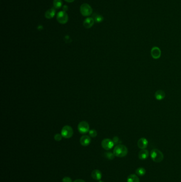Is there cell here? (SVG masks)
Segmentation results:
<instances>
[{"instance_id":"9c48e42d","label":"cell","mask_w":181,"mask_h":182,"mask_svg":"<svg viewBox=\"0 0 181 182\" xmlns=\"http://www.w3.org/2000/svg\"><path fill=\"white\" fill-rule=\"evenodd\" d=\"M148 144V140L145 138H140L138 140V143H137L138 146L140 149H141V150L145 149L147 147Z\"/></svg>"},{"instance_id":"30bf717a","label":"cell","mask_w":181,"mask_h":182,"mask_svg":"<svg viewBox=\"0 0 181 182\" xmlns=\"http://www.w3.org/2000/svg\"><path fill=\"white\" fill-rule=\"evenodd\" d=\"M80 144L82 146H89L90 144V143L91 142V138L89 136L84 135L80 138Z\"/></svg>"},{"instance_id":"cb8c5ba5","label":"cell","mask_w":181,"mask_h":182,"mask_svg":"<svg viewBox=\"0 0 181 182\" xmlns=\"http://www.w3.org/2000/svg\"><path fill=\"white\" fill-rule=\"evenodd\" d=\"M62 182H72V181L69 177H65L62 179Z\"/></svg>"},{"instance_id":"ba28073f","label":"cell","mask_w":181,"mask_h":182,"mask_svg":"<svg viewBox=\"0 0 181 182\" xmlns=\"http://www.w3.org/2000/svg\"><path fill=\"white\" fill-rule=\"evenodd\" d=\"M161 49L157 46H154L151 50V56L154 59H158L161 56Z\"/></svg>"},{"instance_id":"7c38bea8","label":"cell","mask_w":181,"mask_h":182,"mask_svg":"<svg viewBox=\"0 0 181 182\" xmlns=\"http://www.w3.org/2000/svg\"><path fill=\"white\" fill-rule=\"evenodd\" d=\"M149 155V151L146 149H142L139 151L138 154V157L140 160H145L148 158Z\"/></svg>"},{"instance_id":"ac0fdd59","label":"cell","mask_w":181,"mask_h":182,"mask_svg":"<svg viewBox=\"0 0 181 182\" xmlns=\"http://www.w3.org/2000/svg\"><path fill=\"white\" fill-rule=\"evenodd\" d=\"M136 173L139 176H143L146 173V170L144 168L139 167L136 170Z\"/></svg>"},{"instance_id":"d6986e66","label":"cell","mask_w":181,"mask_h":182,"mask_svg":"<svg viewBox=\"0 0 181 182\" xmlns=\"http://www.w3.org/2000/svg\"><path fill=\"white\" fill-rule=\"evenodd\" d=\"M53 5L54 8L57 9H60L62 6V1L61 0H54Z\"/></svg>"},{"instance_id":"5bb4252c","label":"cell","mask_w":181,"mask_h":182,"mask_svg":"<svg viewBox=\"0 0 181 182\" xmlns=\"http://www.w3.org/2000/svg\"><path fill=\"white\" fill-rule=\"evenodd\" d=\"M55 13L56 10L54 8H51L46 12L45 14V16L47 19H52L55 15Z\"/></svg>"},{"instance_id":"277c9868","label":"cell","mask_w":181,"mask_h":182,"mask_svg":"<svg viewBox=\"0 0 181 182\" xmlns=\"http://www.w3.org/2000/svg\"><path fill=\"white\" fill-rule=\"evenodd\" d=\"M73 134V130L70 126H65L62 128L61 130V135L63 138H70L72 136Z\"/></svg>"},{"instance_id":"5b68a950","label":"cell","mask_w":181,"mask_h":182,"mask_svg":"<svg viewBox=\"0 0 181 182\" xmlns=\"http://www.w3.org/2000/svg\"><path fill=\"white\" fill-rule=\"evenodd\" d=\"M57 20L61 24H66L68 20V14L64 11H62L59 12L57 15Z\"/></svg>"},{"instance_id":"2e32d148","label":"cell","mask_w":181,"mask_h":182,"mask_svg":"<svg viewBox=\"0 0 181 182\" xmlns=\"http://www.w3.org/2000/svg\"><path fill=\"white\" fill-rule=\"evenodd\" d=\"M128 182H140V179L135 174H131L128 177Z\"/></svg>"},{"instance_id":"e0dca14e","label":"cell","mask_w":181,"mask_h":182,"mask_svg":"<svg viewBox=\"0 0 181 182\" xmlns=\"http://www.w3.org/2000/svg\"><path fill=\"white\" fill-rule=\"evenodd\" d=\"M92 18L93 19V20L95 22L98 23L102 22L104 20L103 17L101 16L100 15H99V14H97V13H93Z\"/></svg>"},{"instance_id":"4316f807","label":"cell","mask_w":181,"mask_h":182,"mask_svg":"<svg viewBox=\"0 0 181 182\" xmlns=\"http://www.w3.org/2000/svg\"><path fill=\"white\" fill-rule=\"evenodd\" d=\"M65 1L68 3H72L73 1H74V0H65Z\"/></svg>"},{"instance_id":"83f0119b","label":"cell","mask_w":181,"mask_h":182,"mask_svg":"<svg viewBox=\"0 0 181 182\" xmlns=\"http://www.w3.org/2000/svg\"><path fill=\"white\" fill-rule=\"evenodd\" d=\"M99 182H104V181H99Z\"/></svg>"},{"instance_id":"7402d4cb","label":"cell","mask_w":181,"mask_h":182,"mask_svg":"<svg viewBox=\"0 0 181 182\" xmlns=\"http://www.w3.org/2000/svg\"><path fill=\"white\" fill-rule=\"evenodd\" d=\"M113 141L114 142V144H117V145L120 144V143H122V142L120 140V138L118 137H117V136H115V137L113 138Z\"/></svg>"},{"instance_id":"484cf974","label":"cell","mask_w":181,"mask_h":182,"mask_svg":"<svg viewBox=\"0 0 181 182\" xmlns=\"http://www.w3.org/2000/svg\"><path fill=\"white\" fill-rule=\"evenodd\" d=\"M67 10H68V7H67L66 5H64V7H63V10H64V11L65 12Z\"/></svg>"},{"instance_id":"52a82bcc","label":"cell","mask_w":181,"mask_h":182,"mask_svg":"<svg viewBox=\"0 0 181 182\" xmlns=\"http://www.w3.org/2000/svg\"><path fill=\"white\" fill-rule=\"evenodd\" d=\"M114 146V143L113 140L109 138H105L101 142V146L103 149L106 150H111L113 148Z\"/></svg>"},{"instance_id":"7a4b0ae2","label":"cell","mask_w":181,"mask_h":182,"mask_svg":"<svg viewBox=\"0 0 181 182\" xmlns=\"http://www.w3.org/2000/svg\"><path fill=\"white\" fill-rule=\"evenodd\" d=\"M150 156L153 161L158 163L162 161L164 158L162 152L157 149H153L151 151Z\"/></svg>"},{"instance_id":"44dd1931","label":"cell","mask_w":181,"mask_h":182,"mask_svg":"<svg viewBox=\"0 0 181 182\" xmlns=\"http://www.w3.org/2000/svg\"><path fill=\"white\" fill-rule=\"evenodd\" d=\"M89 134L90 136H91L92 138H95L97 135V133L95 130H90L89 131Z\"/></svg>"},{"instance_id":"8992f818","label":"cell","mask_w":181,"mask_h":182,"mask_svg":"<svg viewBox=\"0 0 181 182\" xmlns=\"http://www.w3.org/2000/svg\"><path fill=\"white\" fill-rule=\"evenodd\" d=\"M78 129L81 134H86L89 131V125L86 121H81L78 126Z\"/></svg>"},{"instance_id":"3957f363","label":"cell","mask_w":181,"mask_h":182,"mask_svg":"<svg viewBox=\"0 0 181 182\" xmlns=\"http://www.w3.org/2000/svg\"><path fill=\"white\" fill-rule=\"evenodd\" d=\"M81 13L83 16L88 17L90 16L93 13L92 8L87 3H84L81 5Z\"/></svg>"},{"instance_id":"9a60e30c","label":"cell","mask_w":181,"mask_h":182,"mask_svg":"<svg viewBox=\"0 0 181 182\" xmlns=\"http://www.w3.org/2000/svg\"><path fill=\"white\" fill-rule=\"evenodd\" d=\"M155 97L157 100H162L165 98V93L162 90H158L155 94Z\"/></svg>"},{"instance_id":"6da1fadb","label":"cell","mask_w":181,"mask_h":182,"mask_svg":"<svg viewBox=\"0 0 181 182\" xmlns=\"http://www.w3.org/2000/svg\"><path fill=\"white\" fill-rule=\"evenodd\" d=\"M114 155L119 158L125 157L128 153V149L126 146L122 144L117 145L113 150Z\"/></svg>"},{"instance_id":"8fae6325","label":"cell","mask_w":181,"mask_h":182,"mask_svg":"<svg viewBox=\"0 0 181 182\" xmlns=\"http://www.w3.org/2000/svg\"><path fill=\"white\" fill-rule=\"evenodd\" d=\"M95 21L93 18L89 17L86 18L84 22V26L86 28H90L93 26L94 24Z\"/></svg>"},{"instance_id":"d4e9b609","label":"cell","mask_w":181,"mask_h":182,"mask_svg":"<svg viewBox=\"0 0 181 182\" xmlns=\"http://www.w3.org/2000/svg\"><path fill=\"white\" fill-rule=\"evenodd\" d=\"M86 182L85 181L82 180V179H76L75 180L74 182Z\"/></svg>"},{"instance_id":"603a6c76","label":"cell","mask_w":181,"mask_h":182,"mask_svg":"<svg viewBox=\"0 0 181 182\" xmlns=\"http://www.w3.org/2000/svg\"><path fill=\"white\" fill-rule=\"evenodd\" d=\"M62 135L60 134H57L55 136H54V139L55 141H60L62 138Z\"/></svg>"},{"instance_id":"ffe728a7","label":"cell","mask_w":181,"mask_h":182,"mask_svg":"<svg viewBox=\"0 0 181 182\" xmlns=\"http://www.w3.org/2000/svg\"><path fill=\"white\" fill-rule=\"evenodd\" d=\"M105 157L107 158L109 160H113L115 158V155L114 153H112L111 152H107L105 153Z\"/></svg>"},{"instance_id":"4fadbf2b","label":"cell","mask_w":181,"mask_h":182,"mask_svg":"<svg viewBox=\"0 0 181 182\" xmlns=\"http://www.w3.org/2000/svg\"><path fill=\"white\" fill-rule=\"evenodd\" d=\"M91 177H93V179L97 180V181H99L101 180V178L102 177V174L101 172V171H99L98 169H95V170H93L91 173Z\"/></svg>"}]
</instances>
